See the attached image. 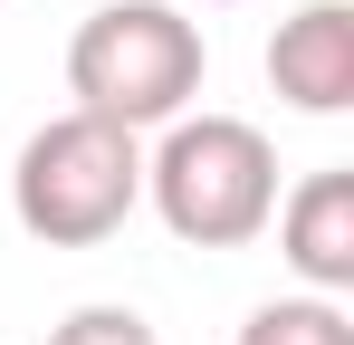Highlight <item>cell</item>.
Segmentation results:
<instances>
[{"mask_svg": "<svg viewBox=\"0 0 354 345\" xmlns=\"http://www.w3.org/2000/svg\"><path fill=\"white\" fill-rule=\"evenodd\" d=\"M48 345H163V336H153L144 307H67L48 326Z\"/></svg>", "mask_w": 354, "mask_h": 345, "instance_id": "cell-7", "label": "cell"}, {"mask_svg": "<svg viewBox=\"0 0 354 345\" xmlns=\"http://www.w3.org/2000/svg\"><path fill=\"white\" fill-rule=\"evenodd\" d=\"M268 87L297 115H345L354 106V10L345 0H306L268 39Z\"/></svg>", "mask_w": 354, "mask_h": 345, "instance_id": "cell-5", "label": "cell"}, {"mask_svg": "<svg viewBox=\"0 0 354 345\" xmlns=\"http://www.w3.org/2000/svg\"><path fill=\"white\" fill-rule=\"evenodd\" d=\"M201 77H211V48H201V19L182 0H106L67 39L77 115H106L124 134H163L173 115H192Z\"/></svg>", "mask_w": 354, "mask_h": 345, "instance_id": "cell-1", "label": "cell"}, {"mask_svg": "<svg viewBox=\"0 0 354 345\" xmlns=\"http://www.w3.org/2000/svg\"><path fill=\"white\" fill-rule=\"evenodd\" d=\"M10 211L48 249H96L144 211V134H124L106 115H48L19 163H10Z\"/></svg>", "mask_w": 354, "mask_h": 345, "instance_id": "cell-3", "label": "cell"}, {"mask_svg": "<svg viewBox=\"0 0 354 345\" xmlns=\"http://www.w3.org/2000/svg\"><path fill=\"white\" fill-rule=\"evenodd\" d=\"M268 230H278V259L297 269L306 297H345L354 288V172L345 163H326L297 192H278Z\"/></svg>", "mask_w": 354, "mask_h": 345, "instance_id": "cell-4", "label": "cell"}, {"mask_svg": "<svg viewBox=\"0 0 354 345\" xmlns=\"http://www.w3.org/2000/svg\"><path fill=\"white\" fill-rule=\"evenodd\" d=\"M239 345H354V317L345 297H268V307H249V326H239Z\"/></svg>", "mask_w": 354, "mask_h": 345, "instance_id": "cell-6", "label": "cell"}, {"mask_svg": "<svg viewBox=\"0 0 354 345\" xmlns=\"http://www.w3.org/2000/svg\"><path fill=\"white\" fill-rule=\"evenodd\" d=\"M144 202L182 249H249L278 211V144L249 115H173L144 154Z\"/></svg>", "mask_w": 354, "mask_h": 345, "instance_id": "cell-2", "label": "cell"}, {"mask_svg": "<svg viewBox=\"0 0 354 345\" xmlns=\"http://www.w3.org/2000/svg\"><path fill=\"white\" fill-rule=\"evenodd\" d=\"M182 10H192V0H182ZM201 10H230V0H201Z\"/></svg>", "mask_w": 354, "mask_h": 345, "instance_id": "cell-8", "label": "cell"}]
</instances>
